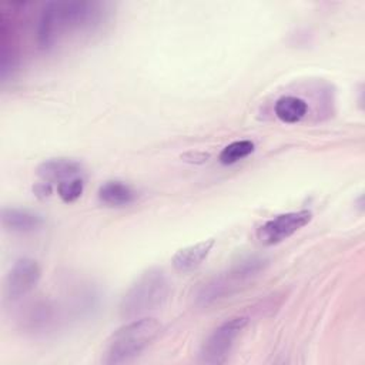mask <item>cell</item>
I'll return each mask as SVG.
<instances>
[{"label":"cell","mask_w":365,"mask_h":365,"mask_svg":"<svg viewBox=\"0 0 365 365\" xmlns=\"http://www.w3.org/2000/svg\"><path fill=\"white\" fill-rule=\"evenodd\" d=\"M104 16V4L97 1H50L37 21V43L50 48L68 31L91 29Z\"/></svg>","instance_id":"cell-1"},{"label":"cell","mask_w":365,"mask_h":365,"mask_svg":"<svg viewBox=\"0 0 365 365\" xmlns=\"http://www.w3.org/2000/svg\"><path fill=\"white\" fill-rule=\"evenodd\" d=\"M161 324L155 318L128 319L106 342L101 362L106 365L128 364L138 358L160 335Z\"/></svg>","instance_id":"cell-2"},{"label":"cell","mask_w":365,"mask_h":365,"mask_svg":"<svg viewBox=\"0 0 365 365\" xmlns=\"http://www.w3.org/2000/svg\"><path fill=\"white\" fill-rule=\"evenodd\" d=\"M268 259L261 255H248L231 264L225 271L208 278L195 291L194 301L198 307H210L238 292L247 282L265 269Z\"/></svg>","instance_id":"cell-3"},{"label":"cell","mask_w":365,"mask_h":365,"mask_svg":"<svg viewBox=\"0 0 365 365\" xmlns=\"http://www.w3.org/2000/svg\"><path fill=\"white\" fill-rule=\"evenodd\" d=\"M171 284L160 268H148L141 272L121 297L118 312L123 319L145 317L164 305L170 295Z\"/></svg>","instance_id":"cell-4"},{"label":"cell","mask_w":365,"mask_h":365,"mask_svg":"<svg viewBox=\"0 0 365 365\" xmlns=\"http://www.w3.org/2000/svg\"><path fill=\"white\" fill-rule=\"evenodd\" d=\"M247 317H232L220 324L202 342L198 361L207 365H220L227 362L235 341L247 327Z\"/></svg>","instance_id":"cell-5"},{"label":"cell","mask_w":365,"mask_h":365,"mask_svg":"<svg viewBox=\"0 0 365 365\" xmlns=\"http://www.w3.org/2000/svg\"><path fill=\"white\" fill-rule=\"evenodd\" d=\"M311 220L312 212L309 210L284 212L265 221L257 230V237L264 245H275L304 228Z\"/></svg>","instance_id":"cell-6"},{"label":"cell","mask_w":365,"mask_h":365,"mask_svg":"<svg viewBox=\"0 0 365 365\" xmlns=\"http://www.w3.org/2000/svg\"><path fill=\"white\" fill-rule=\"evenodd\" d=\"M41 268L33 258H19L10 268L4 281V297L7 301H19L30 294L38 284Z\"/></svg>","instance_id":"cell-7"},{"label":"cell","mask_w":365,"mask_h":365,"mask_svg":"<svg viewBox=\"0 0 365 365\" xmlns=\"http://www.w3.org/2000/svg\"><path fill=\"white\" fill-rule=\"evenodd\" d=\"M58 307L50 299H38L30 304L20 317L21 329L33 336H47L60 325Z\"/></svg>","instance_id":"cell-8"},{"label":"cell","mask_w":365,"mask_h":365,"mask_svg":"<svg viewBox=\"0 0 365 365\" xmlns=\"http://www.w3.org/2000/svg\"><path fill=\"white\" fill-rule=\"evenodd\" d=\"M36 174L41 181H46L50 184H58L61 181L81 175L83 165L74 158L56 157V158H48L40 163L36 168Z\"/></svg>","instance_id":"cell-9"},{"label":"cell","mask_w":365,"mask_h":365,"mask_svg":"<svg viewBox=\"0 0 365 365\" xmlns=\"http://www.w3.org/2000/svg\"><path fill=\"white\" fill-rule=\"evenodd\" d=\"M214 244H215V241L212 238H210V240H202V241H198L195 244H191L188 247L178 250L173 255V259H171L173 267L178 272H190V271L198 268L202 264V261L208 257V254L211 252Z\"/></svg>","instance_id":"cell-10"},{"label":"cell","mask_w":365,"mask_h":365,"mask_svg":"<svg viewBox=\"0 0 365 365\" xmlns=\"http://www.w3.org/2000/svg\"><path fill=\"white\" fill-rule=\"evenodd\" d=\"M1 224L11 232H33L44 225V218L30 210L3 208Z\"/></svg>","instance_id":"cell-11"},{"label":"cell","mask_w":365,"mask_h":365,"mask_svg":"<svg viewBox=\"0 0 365 365\" xmlns=\"http://www.w3.org/2000/svg\"><path fill=\"white\" fill-rule=\"evenodd\" d=\"M97 195L98 200L107 207H125L135 200L137 192L124 181L110 180L100 185Z\"/></svg>","instance_id":"cell-12"},{"label":"cell","mask_w":365,"mask_h":365,"mask_svg":"<svg viewBox=\"0 0 365 365\" xmlns=\"http://www.w3.org/2000/svg\"><path fill=\"white\" fill-rule=\"evenodd\" d=\"M274 113L282 123L294 124L301 121L308 113V104L304 98L295 96H282L274 104Z\"/></svg>","instance_id":"cell-13"},{"label":"cell","mask_w":365,"mask_h":365,"mask_svg":"<svg viewBox=\"0 0 365 365\" xmlns=\"http://www.w3.org/2000/svg\"><path fill=\"white\" fill-rule=\"evenodd\" d=\"M255 145L250 140H238L234 141L222 148V151L218 155V160L224 165H231L238 163L240 160L248 157L254 151Z\"/></svg>","instance_id":"cell-14"},{"label":"cell","mask_w":365,"mask_h":365,"mask_svg":"<svg viewBox=\"0 0 365 365\" xmlns=\"http://www.w3.org/2000/svg\"><path fill=\"white\" fill-rule=\"evenodd\" d=\"M84 191V178L81 175L57 184V195L64 202H74Z\"/></svg>","instance_id":"cell-15"},{"label":"cell","mask_w":365,"mask_h":365,"mask_svg":"<svg viewBox=\"0 0 365 365\" xmlns=\"http://www.w3.org/2000/svg\"><path fill=\"white\" fill-rule=\"evenodd\" d=\"M33 192L38 197V198H47L51 195L53 192V184L46 182V181H40L37 184L33 185Z\"/></svg>","instance_id":"cell-16"}]
</instances>
